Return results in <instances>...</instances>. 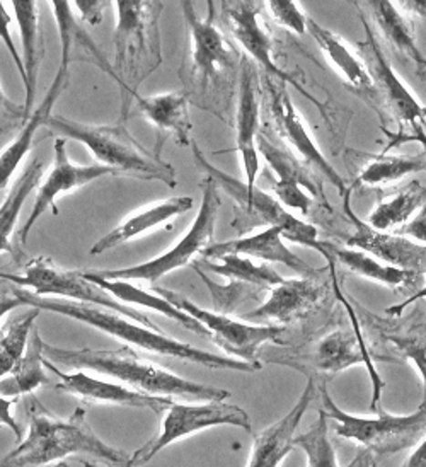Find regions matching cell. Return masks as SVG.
Instances as JSON below:
<instances>
[{"label":"cell","mask_w":426,"mask_h":467,"mask_svg":"<svg viewBox=\"0 0 426 467\" xmlns=\"http://www.w3.org/2000/svg\"><path fill=\"white\" fill-rule=\"evenodd\" d=\"M67 86H68V66L60 64L57 70V76L53 78L43 101L39 103L38 108H35V111L31 113V117L27 118L25 127L16 135L13 142L0 152V196L4 195L14 172L19 169L23 159L31 150L33 140H35L39 129H45L47 119L52 115L53 106L64 94Z\"/></svg>","instance_id":"cell-25"},{"label":"cell","mask_w":426,"mask_h":467,"mask_svg":"<svg viewBox=\"0 0 426 467\" xmlns=\"http://www.w3.org/2000/svg\"><path fill=\"white\" fill-rule=\"evenodd\" d=\"M425 276H426V273H425Z\"/></svg>","instance_id":"cell-57"},{"label":"cell","mask_w":426,"mask_h":467,"mask_svg":"<svg viewBox=\"0 0 426 467\" xmlns=\"http://www.w3.org/2000/svg\"><path fill=\"white\" fill-rule=\"evenodd\" d=\"M389 137L392 139V145H390V147H396L398 143L416 140V142L421 143V145L425 147L426 150V131L425 127H423V123L414 125L413 129H410L408 133H400V135H392V133H389Z\"/></svg>","instance_id":"cell-49"},{"label":"cell","mask_w":426,"mask_h":467,"mask_svg":"<svg viewBox=\"0 0 426 467\" xmlns=\"http://www.w3.org/2000/svg\"><path fill=\"white\" fill-rule=\"evenodd\" d=\"M19 306H23V302L17 299V296L14 292L13 294H0V321L4 319V316L7 312L13 311Z\"/></svg>","instance_id":"cell-52"},{"label":"cell","mask_w":426,"mask_h":467,"mask_svg":"<svg viewBox=\"0 0 426 467\" xmlns=\"http://www.w3.org/2000/svg\"><path fill=\"white\" fill-rule=\"evenodd\" d=\"M50 5H52V11L55 14V19H57L60 45H62L60 47L62 48L60 64L70 67L72 62H88V64L101 68L118 84L115 68L106 60V57L101 52V48L98 47V43L82 27L80 21L72 13V4L64 2V0H55Z\"/></svg>","instance_id":"cell-28"},{"label":"cell","mask_w":426,"mask_h":467,"mask_svg":"<svg viewBox=\"0 0 426 467\" xmlns=\"http://www.w3.org/2000/svg\"><path fill=\"white\" fill-rule=\"evenodd\" d=\"M219 263L205 260V266L210 272L217 273L234 282H243L259 288H270L284 284L285 278L273 270L270 265H256L255 261L241 254H223L217 258Z\"/></svg>","instance_id":"cell-37"},{"label":"cell","mask_w":426,"mask_h":467,"mask_svg":"<svg viewBox=\"0 0 426 467\" xmlns=\"http://www.w3.org/2000/svg\"><path fill=\"white\" fill-rule=\"evenodd\" d=\"M389 341L400 351L404 358L413 362L418 374L423 380V400L426 401V337H388Z\"/></svg>","instance_id":"cell-43"},{"label":"cell","mask_w":426,"mask_h":467,"mask_svg":"<svg viewBox=\"0 0 426 467\" xmlns=\"http://www.w3.org/2000/svg\"><path fill=\"white\" fill-rule=\"evenodd\" d=\"M347 467H375L374 454L369 451H363Z\"/></svg>","instance_id":"cell-53"},{"label":"cell","mask_w":426,"mask_h":467,"mask_svg":"<svg viewBox=\"0 0 426 467\" xmlns=\"http://www.w3.org/2000/svg\"><path fill=\"white\" fill-rule=\"evenodd\" d=\"M327 249L333 254L335 261L343 265L347 270H349L358 276H363L370 282L380 284V285L389 286V288H404V286L416 285L418 280L423 276L420 273L410 272V270H400L389 266L382 261L375 260L374 256L363 253L360 249L353 247H336L327 243Z\"/></svg>","instance_id":"cell-33"},{"label":"cell","mask_w":426,"mask_h":467,"mask_svg":"<svg viewBox=\"0 0 426 467\" xmlns=\"http://www.w3.org/2000/svg\"><path fill=\"white\" fill-rule=\"evenodd\" d=\"M362 25L367 33V38L360 43L362 60H365L363 64L372 78V86L382 94L389 111L400 123L408 125L410 129H413L418 123H423L426 118V106L414 98L413 92L408 89V86L400 80L396 70L389 64L386 55L372 33V27L365 17H362Z\"/></svg>","instance_id":"cell-16"},{"label":"cell","mask_w":426,"mask_h":467,"mask_svg":"<svg viewBox=\"0 0 426 467\" xmlns=\"http://www.w3.org/2000/svg\"><path fill=\"white\" fill-rule=\"evenodd\" d=\"M14 294L26 306L36 307L39 311L62 314L84 325L92 326L106 335L123 341L125 347H137L142 350L157 353L161 357H171V358H178L192 364L205 365L210 368H225V370H235V372H247V374L258 370L255 365L245 364L243 360H235L231 357H220L210 351L194 348L188 343H182L164 335L161 329H151L135 321H129V317L118 312L108 311L103 307L88 306V304H78L72 300L39 297L35 292H29L26 288L14 290Z\"/></svg>","instance_id":"cell-2"},{"label":"cell","mask_w":426,"mask_h":467,"mask_svg":"<svg viewBox=\"0 0 426 467\" xmlns=\"http://www.w3.org/2000/svg\"><path fill=\"white\" fill-rule=\"evenodd\" d=\"M29 433L26 439L0 461V467H47L70 455H89L113 467H129L130 455L101 441L88 423L86 410L78 408L68 421L52 413L31 398Z\"/></svg>","instance_id":"cell-1"},{"label":"cell","mask_w":426,"mask_h":467,"mask_svg":"<svg viewBox=\"0 0 426 467\" xmlns=\"http://www.w3.org/2000/svg\"><path fill=\"white\" fill-rule=\"evenodd\" d=\"M296 447H300L307 455L309 467H339L336 457L335 445L329 437V418L319 411L317 420L306 433L294 439Z\"/></svg>","instance_id":"cell-40"},{"label":"cell","mask_w":426,"mask_h":467,"mask_svg":"<svg viewBox=\"0 0 426 467\" xmlns=\"http://www.w3.org/2000/svg\"><path fill=\"white\" fill-rule=\"evenodd\" d=\"M323 411L336 421V433L341 439L355 441L375 455H392L416 447L426 437V401L413 415L360 418L341 410L331 394L321 388Z\"/></svg>","instance_id":"cell-7"},{"label":"cell","mask_w":426,"mask_h":467,"mask_svg":"<svg viewBox=\"0 0 426 467\" xmlns=\"http://www.w3.org/2000/svg\"><path fill=\"white\" fill-rule=\"evenodd\" d=\"M396 5H400V11L406 14L410 19L420 17L426 21V0H402Z\"/></svg>","instance_id":"cell-50"},{"label":"cell","mask_w":426,"mask_h":467,"mask_svg":"<svg viewBox=\"0 0 426 467\" xmlns=\"http://www.w3.org/2000/svg\"><path fill=\"white\" fill-rule=\"evenodd\" d=\"M231 425L251 431V420L243 408L225 401H212L205 404H180L172 402L164 411L161 433L142 445L137 452L130 455L129 467L145 466L162 449L182 437L196 431Z\"/></svg>","instance_id":"cell-11"},{"label":"cell","mask_w":426,"mask_h":467,"mask_svg":"<svg viewBox=\"0 0 426 467\" xmlns=\"http://www.w3.org/2000/svg\"><path fill=\"white\" fill-rule=\"evenodd\" d=\"M426 200V186L418 180L408 182L400 192L380 200L374 212L369 215V225L377 231L388 233L390 229H400L413 219Z\"/></svg>","instance_id":"cell-35"},{"label":"cell","mask_w":426,"mask_h":467,"mask_svg":"<svg viewBox=\"0 0 426 467\" xmlns=\"http://www.w3.org/2000/svg\"><path fill=\"white\" fill-rule=\"evenodd\" d=\"M115 27V74L123 92V119L129 117L130 104L139 94L143 80L151 78L162 64V41L159 17L162 2L155 0H118Z\"/></svg>","instance_id":"cell-4"},{"label":"cell","mask_w":426,"mask_h":467,"mask_svg":"<svg viewBox=\"0 0 426 467\" xmlns=\"http://www.w3.org/2000/svg\"><path fill=\"white\" fill-rule=\"evenodd\" d=\"M268 5L273 19L288 31H294L296 35H306L307 33V21L309 17L298 7L297 2L294 0H270L265 2Z\"/></svg>","instance_id":"cell-42"},{"label":"cell","mask_w":426,"mask_h":467,"mask_svg":"<svg viewBox=\"0 0 426 467\" xmlns=\"http://www.w3.org/2000/svg\"><path fill=\"white\" fill-rule=\"evenodd\" d=\"M316 390V382L310 377L296 406L284 418H280L278 421H275L268 429L263 430L255 437L247 467H280L285 457L296 447V431L306 411L309 410Z\"/></svg>","instance_id":"cell-24"},{"label":"cell","mask_w":426,"mask_h":467,"mask_svg":"<svg viewBox=\"0 0 426 467\" xmlns=\"http://www.w3.org/2000/svg\"><path fill=\"white\" fill-rule=\"evenodd\" d=\"M38 316L39 309L31 307L13 317L4 329H0V379L11 374L14 367L25 357L27 337Z\"/></svg>","instance_id":"cell-39"},{"label":"cell","mask_w":426,"mask_h":467,"mask_svg":"<svg viewBox=\"0 0 426 467\" xmlns=\"http://www.w3.org/2000/svg\"><path fill=\"white\" fill-rule=\"evenodd\" d=\"M351 190L345 200V212L349 221L355 225V233L347 239V244L353 249H360L363 253L374 256L375 260L382 261L389 266L410 270V272L426 273V246L418 244L411 239L400 235V234L382 233L370 227L367 222L357 217V213L351 208Z\"/></svg>","instance_id":"cell-18"},{"label":"cell","mask_w":426,"mask_h":467,"mask_svg":"<svg viewBox=\"0 0 426 467\" xmlns=\"http://www.w3.org/2000/svg\"><path fill=\"white\" fill-rule=\"evenodd\" d=\"M258 135V78L253 64L247 58H241L239 99H237V115H235V149L241 156L245 184L249 188L256 186V178H258L259 154L256 147Z\"/></svg>","instance_id":"cell-22"},{"label":"cell","mask_w":426,"mask_h":467,"mask_svg":"<svg viewBox=\"0 0 426 467\" xmlns=\"http://www.w3.org/2000/svg\"><path fill=\"white\" fill-rule=\"evenodd\" d=\"M88 467H92L91 464H88Z\"/></svg>","instance_id":"cell-56"},{"label":"cell","mask_w":426,"mask_h":467,"mask_svg":"<svg viewBox=\"0 0 426 467\" xmlns=\"http://www.w3.org/2000/svg\"><path fill=\"white\" fill-rule=\"evenodd\" d=\"M324 297V286L312 278H285L284 284L273 286L270 297L255 311L241 319L263 326H285L302 319Z\"/></svg>","instance_id":"cell-21"},{"label":"cell","mask_w":426,"mask_h":467,"mask_svg":"<svg viewBox=\"0 0 426 467\" xmlns=\"http://www.w3.org/2000/svg\"><path fill=\"white\" fill-rule=\"evenodd\" d=\"M370 14L374 17V23L382 33L390 50L413 60L416 66L423 67L426 57L420 52L416 39H414V26L411 19L406 14L400 13L394 2L390 0H372L367 2Z\"/></svg>","instance_id":"cell-31"},{"label":"cell","mask_w":426,"mask_h":467,"mask_svg":"<svg viewBox=\"0 0 426 467\" xmlns=\"http://www.w3.org/2000/svg\"><path fill=\"white\" fill-rule=\"evenodd\" d=\"M192 196H174L162 202H155L152 205L140 208V212H135L133 215L119 222L111 233L106 234L94 246L91 247L92 256L103 254L106 251H111L115 247L127 244L133 239H139L143 234L151 233L157 227L168 223L169 221L186 213L193 208Z\"/></svg>","instance_id":"cell-27"},{"label":"cell","mask_w":426,"mask_h":467,"mask_svg":"<svg viewBox=\"0 0 426 467\" xmlns=\"http://www.w3.org/2000/svg\"><path fill=\"white\" fill-rule=\"evenodd\" d=\"M43 178V161L35 157L27 168L21 172L17 182H14L13 190L4 198L0 205V253H9L16 260L19 254L14 251L13 235L14 227L19 219L21 208L25 205L27 196L35 192Z\"/></svg>","instance_id":"cell-36"},{"label":"cell","mask_w":426,"mask_h":467,"mask_svg":"<svg viewBox=\"0 0 426 467\" xmlns=\"http://www.w3.org/2000/svg\"><path fill=\"white\" fill-rule=\"evenodd\" d=\"M263 2L255 0H235V2H222V14L225 23L231 29L234 39L244 48V52L258 64L268 78H276L284 84L296 88L310 103L319 108L323 117H327L326 106L319 103L310 94L297 78L292 74L285 72L282 67L276 64L273 55V39L268 29L261 25L259 16L263 13Z\"/></svg>","instance_id":"cell-13"},{"label":"cell","mask_w":426,"mask_h":467,"mask_svg":"<svg viewBox=\"0 0 426 467\" xmlns=\"http://www.w3.org/2000/svg\"><path fill=\"white\" fill-rule=\"evenodd\" d=\"M396 234L404 235V237L411 239L414 243L425 244L426 246V200L421 208L416 212L413 219L408 222L406 225H402L400 229H398Z\"/></svg>","instance_id":"cell-47"},{"label":"cell","mask_w":426,"mask_h":467,"mask_svg":"<svg viewBox=\"0 0 426 467\" xmlns=\"http://www.w3.org/2000/svg\"><path fill=\"white\" fill-rule=\"evenodd\" d=\"M182 16L190 35L188 78L194 88L207 94L235 67L237 52L215 26V4L208 2V16L202 19L193 2H182Z\"/></svg>","instance_id":"cell-12"},{"label":"cell","mask_w":426,"mask_h":467,"mask_svg":"<svg viewBox=\"0 0 426 467\" xmlns=\"http://www.w3.org/2000/svg\"><path fill=\"white\" fill-rule=\"evenodd\" d=\"M426 172V150L418 156H375L358 174L357 184L365 186H380L389 182H400L410 174Z\"/></svg>","instance_id":"cell-38"},{"label":"cell","mask_w":426,"mask_h":467,"mask_svg":"<svg viewBox=\"0 0 426 467\" xmlns=\"http://www.w3.org/2000/svg\"><path fill=\"white\" fill-rule=\"evenodd\" d=\"M14 402H16V400H4L0 396V423H4V425H7L9 429L13 430L17 441H23V430L19 429L17 421L11 415V408H13Z\"/></svg>","instance_id":"cell-48"},{"label":"cell","mask_w":426,"mask_h":467,"mask_svg":"<svg viewBox=\"0 0 426 467\" xmlns=\"http://www.w3.org/2000/svg\"><path fill=\"white\" fill-rule=\"evenodd\" d=\"M135 108L140 111L149 123H152L157 130V149L161 154V147L166 137H172L176 142L188 147L192 145V130L193 123L190 118V101L180 92H168L142 98L137 94L133 98Z\"/></svg>","instance_id":"cell-26"},{"label":"cell","mask_w":426,"mask_h":467,"mask_svg":"<svg viewBox=\"0 0 426 467\" xmlns=\"http://www.w3.org/2000/svg\"><path fill=\"white\" fill-rule=\"evenodd\" d=\"M265 88H266V94H268L270 113H272L278 135L290 147H294V150L298 154V159L306 166L321 172V176H324L327 182L335 186L339 196L347 195L351 188L347 186V182L341 178V174L324 157L321 149L317 147V143L314 142V139L307 130L304 119L300 117L297 108L292 103L290 94L286 91L284 82L266 76L265 78Z\"/></svg>","instance_id":"cell-14"},{"label":"cell","mask_w":426,"mask_h":467,"mask_svg":"<svg viewBox=\"0 0 426 467\" xmlns=\"http://www.w3.org/2000/svg\"><path fill=\"white\" fill-rule=\"evenodd\" d=\"M309 362L314 370L331 377L347 370L353 365H365L372 382L370 411L379 413V404H380L386 382L375 367L374 355L369 348V345L360 341L353 333V329L349 331L336 329L333 333L321 337L309 355Z\"/></svg>","instance_id":"cell-17"},{"label":"cell","mask_w":426,"mask_h":467,"mask_svg":"<svg viewBox=\"0 0 426 467\" xmlns=\"http://www.w3.org/2000/svg\"><path fill=\"white\" fill-rule=\"evenodd\" d=\"M190 147L193 150L194 162L207 172V176L217 182L219 190H223L227 195L233 196L234 202L237 203V217L234 219V227H239V223H243L241 231L244 229V223H247L245 229H249V223L280 227L284 231L285 239L317 251L327 263V266L335 265V258L327 249V243L317 239V229L314 225L297 219L275 196L265 193L256 186L249 188L245 182H239L231 174L223 172L222 169L215 168L194 140Z\"/></svg>","instance_id":"cell-6"},{"label":"cell","mask_w":426,"mask_h":467,"mask_svg":"<svg viewBox=\"0 0 426 467\" xmlns=\"http://www.w3.org/2000/svg\"><path fill=\"white\" fill-rule=\"evenodd\" d=\"M84 276L88 280H91L92 284L101 286L111 297H115L123 304H135V306L147 307L151 311L159 312V314L166 316L168 319L180 323L182 327L190 329L192 333H196L198 337H208V331L203 326L200 325L192 316H188L186 312L180 311L176 306H172L162 296H155L151 292H145L142 288H139V286H135L130 282H123V280H106L101 276H96L92 272L84 273Z\"/></svg>","instance_id":"cell-30"},{"label":"cell","mask_w":426,"mask_h":467,"mask_svg":"<svg viewBox=\"0 0 426 467\" xmlns=\"http://www.w3.org/2000/svg\"><path fill=\"white\" fill-rule=\"evenodd\" d=\"M157 292L172 306H176L180 311L186 312L188 316H192L203 326L208 331V337H212L217 347L225 353H229L231 358L255 365L258 370L261 368V362H259L261 348L266 343L284 345L282 337H284L285 326L251 325L245 321H237L231 316L202 309L192 300L166 288H159Z\"/></svg>","instance_id":"cell-10"},{"label":"cell","mask_w":426,"mask_h":467,"mask_svg":"<svg viewBox=\"0 0 426 467\" xmlns=\"http://www.w3.org/2000/svg\"><path fill=\"white\" fill-rule=\"evenodd\" d=\"M45 129L84 143L101 166L117 171L118 176H129L143 182H164L176 188V171L159 152L145 149L123 123L89 125L64 117L50 115Z\"/></svg>","instance_id":"cell-5"},{"label":"cell","mask_w":426,"mask_h":467,"mask_svg":"<svg viewBox=\"0 0 426 467\" xmlns=\"http://www.w3.org/2000/svg\"><path fill=\"white\" fill-rule=\"evenodd\" d=\"M400 467H426V437L416 445L413 454Z\"/></svg>","instance_id":"cell-51"},{"label":"cell","mask_w":426,"mask_h":467,"mask_svg":"<svg viewBox=\"0 0 426 467\" xmlns=\"http://www.w3.org/2000/svg\"><path fill=\"white\" fill-rule=\"evenodd\" d=\"M11 23H13L11 16H9L7 11H5L4 2H0V39H2L4 47H5V48L9 50V53H11V57H13L14 60V66H16V68L19 70V76H21L23 82H25V78H26L25 62H23V57L19 55V52H17V47H16V43H14L13 33H11Z\"/></svg>","instance_id":"cell-45"},{"label":"cell","mask_w":426,"mask_h":467,"mask_svg":"<svg viewBox=\"0 0 426 467\" xmlns=\"http://www.w3.org/2000/svg\"><path fill=\"white\" fill-rule=\"evenodd\" d=\"M45 341L39 337L38 331H31V339L27 343L25 357L11 370V377L0 379V396L17 400L19 396L31 394L41 386L50 384V379L45 372Z\"/></svg>","instance_id":"cell-34"},{"label":"cell","mask_w":426,"mask_h":467,"mask_svg":"<svg viewBox=\"0 0 426 467\" xmlns=\"http://www.w3.org/2000/svg\"><path fill=\"white\" fill-rule=\"evenodd\" d=\"M421 68H426V60H425V64H423V67H421Z\"/></svg>","instance_id":"cell-55"},{"label":"cell","mask_w":426,"mask_h":467,"mask_svg":"<svg viewBox=\"0 0 426 467\" xmlns=\"http://www.w3.org/2000/svg\"><path fill=\"white\" fill-rule=\"evenodd\" d=\"M223 254H241L247 258H258L266 263H280L294 270L302 278L316 280L319 275L317 270H314L306 261L298 258L294 251L285 246L284 231L280 227H266L265 231L255 235L217 243L203 251L205 260H217Z\"/></svg>","instance_id":"cell-23"},{"label":"cell","mask_w":426,"mask_h":467,"mask_svg":"<svg viewBox=\"0 0 426 467\" xmlns=\"http://www.w3.org/2000/svg\"><path fill=\"white\" fill-rule=\"evenodd\" d=\"M14 13L17 19L19 26V35H21V43H23V62H25V70H26V78H25V94H26L27 118L35 111V98H36V88H38V72L43 58V36L39 29L38 2H23V0H14Z\"/></svg>","instance_id":"cell-29"},{"label":"cell","mask_w":426,"mask_h":467,"mask_svg":"<svg viewBox=\"0 0 426 467\" xmlns=\"http://www.w3.org/2000/svg\"><path fill=\"white\" fill-rule=\"evenodd\" d=\"M203 200L202 207L194 217L193 225L188 233L184 234L182 241L168 253L157 256L154 260L147 261L137 266H130L123 270H104V272H92L96 276L106 280H123V282H149L155 284L157 280L164 278L169 273L176 272L180 268L188 266L196 254H203L208 246H212V239L215 233V223L222 207V198L217 182L210 176L202 184Z\"/></svg>","instance_id":"cell-8"},{"label":"cell","mask_w":426,"mask_h":467,"mask_svg":"<svg viewBox=\"0 0 426 467\" xmlns=\"http://www.w3.org/2000/svg\"><path fill=\"white\" fill-rule=\"evenodd\" d=\"M307 33H310L312 38L316 39V43L319 45V48L326 55L327 62L338 68V72L343 76L351 88L360 89V91H370L374 88L370 74L363 64L362 58L358 55H355L345 39L338 36L333 31H329L327 27L321 26L319 23H316L310 17L307 21Z\"/></svg>","instance_id":"cell-32"},{"label":"cell","mask_w":426,"mask_h":467,"mask_svg":"<svg viewBox=\"0 0 426 467\" xmlns=\"http://www.w3.org/2000/svg\"><path fill=\"white\" fill-rule=\"evenodd\" d=\"M53 154H55V161H53L52 172L48 174L47 182L39 186L33 210L27 217L26 223L21 227V231L17 234L19 249L25 247L31 229L35 227V223L39 221V217L48 208L53 207V212L57 213L55 200L58 196L68 193L72 190H78L80 186H86V184L96 182L99 178H104V176H118L117 171L101 166V164H91V166L72 164L70 159H68V154H67V140L62 137L55 140Z\"/></svg>","instance_id":"cell-15"},{"label":"cell","mask_w":426,"mask_h":467,"mask_svg":"<svg viewBox=\"0 0 426 467\" xmlns=\"http://www.w3.org/2000/svg\"><path fill=\"white\" fill-rule=\"evenodd\" d=\"M78 14H80V23H86L89 26H99L103 23L104 11L111 2L106 0H76L70 2Z\"/></svg>","instance_id":"cell-46"},{"label":"cell","mask_w":426,"mask_h":467,"mask_svg":"<svg viewBox=\"0 0 426 467\" xmlns=\"http://www.w3.org/2000/svg\"><path fill=\"white\" fill-rule=\"evenodd\" d=\"M0 278L11 280L14 284H17V285H21L26 290L31 288L39 297L57 296L60 299L103 307L108 311L118 312V314H121L129 319H133L135 323L145 326V327L159 329L149 319V316L135 311L127 304L111 297L101 286H98L96 284H92L91 280H88L84 276V273L64 270V268H60L58 265H55L52 260H48L45 256L29 261L23 275L0 273Z\"/></svg>","instance_id":"cell-9"},{"label":"cell","mask_w":426,"mask_h":467,"mask_svg":"<svg viewBox=\"0 0 426 467\" xmlns=\"http://www.w3.org/2000/svg\"><path fill=\"white\" fill-rule=\"evenodd\" d=\"M45 358L55 364L67 365L72 368L94 370L101 376L113 377L139 392L159 398H180L190 401H225L231 398V392L213 386H205L200 382L188 380L176 376L159 365L143 362L131 347H123L121 350L104 351L64 350L48 343L43 347Z\"/></svg>","instance_id":"cell-3"},{"label":"cell","mask_w":426,"mask_h":467,"mask_svg":"<svg viewBox=\"0 0 426 467\" xmlns=\"http://www.w3.org/2000/svg\"><path fill=\"white\" fill-rule=\"evenodd\" d=\"M47 467H68V464H65V462H55V464H52V466Z\"/></svg>","instance_id":"cell-54"},{"label":"cell","mask_w":426,"mask_h":467,"mask_svg":"<svg viewBox=\"0 0 426 467\" xmlns=\"http://www.w3.org/2000/svg\"><path fill=\"white\" fill-rule=\"evenodd\" d=\"M45 367L60 377V382L55 386V389L65 392V394H72L80 401L143 408V410H151L159 415H162L174 402L171 398L149 396V394L130 389V388L119 386V384H111V382H106L101 379H96V377L80 372V370L74 374H65L47 358H45Z\"/></svg>","instance_id":"cell-20"},{"label":"cell","mask_w":426,"mask_h":467,"mask_svg":"<svg viewBox=\"0 0 426 467\" xmlns=\"http://www.w3.org/2000/svg\"><path fill=\"white\" fill-rule=\"evenodd\" d=\"M26 121L25 106L13 103L0 86V139L9 131L21 130Z\"/></svg>","instance_id":"cell-44"},{"label":"cell","mask_w":426,"mask_h":467,"mask_svg":"<svg viewBox=\"0 0 426 467\" xmlns=\"http://www.w3.org/2000/svg\"><path fill=\"white\" fill-rule=\"evenodd\" d=\"M194 270L202 276L205 285L210 288L212 300L215 306L213 312H217V314L231 316L239 307V304H243L245 300L258 299L259 294L263 290L259 286L249 285L243 282H234V280H231L229 285H219V284L212 282L207 275L200 270V266H194Z\"/></svg>","instance_id":"cell-41"},{"label":"cell","mask_w":426,"mask_h":467,"mask_svg":"<svg viewBox=\"0 0 426 467\" xmlns=\"http://www.w3.org/2000/svg\"><path fill=\"white\" fill-rule=\"evenodd\" d=\"M256 147L259 156H263L266 164L278 176V182L272 184L275 198L285 208H292L307 215L312 205L310 196L319 195V188L312 180L309 169L292 152L273 145L272 140H268V137L263 133L258 135Z\"/></svg>","instance_id":"cell-19"}]
</instances>
